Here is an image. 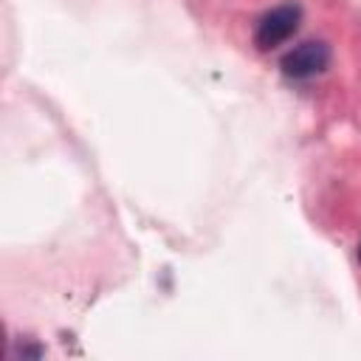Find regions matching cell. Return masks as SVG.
Returning a JSON list of instances; mask_svg holds the SVG:
<instances>
[{"mask_svg":"<svg viewBox=\"0 0 361 361\" xmlns=\"http://www.w3.org/2000/svg\"><path fill=\"white\" fill-rule=\"evenodd\" d=\"M302 20V8L296 3H282L271 11H265L254 28V42L259 51H271L276 45H282L285 39H290L299 28Z\"/></svg>","mask_w":361,"mask_h":361,"instance_id":"1","label":"cell"},{"mask_svg":"<svg viewBox=\"0 0 361 361\" xmlns=\"http://www.w3.org/2000/svg\"><path fill=\"white\" fill-rule=\"evenodd\" d=\"M330 62V48L322 42V39H307L296 48H290L285 56H282V73L288 79H296V82H305L316 73H322Z\"/></svg>","mask_w":361,"mask_h":361,"instance_id":"2","label":"cell"},{"mask_svg":"<svg viewBox=\"0 0 361 361\" xmlns=\"http://www.w3.org/2000/svg\"><path fill=\"white\" fill-rule=\"evenodd\" d=\"M358 259H361V245H358Z\"/></svg>","mask_w":361,"mask_h":361,"instance_id":"3","label":"cell"}]
</instances>
